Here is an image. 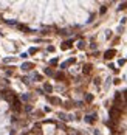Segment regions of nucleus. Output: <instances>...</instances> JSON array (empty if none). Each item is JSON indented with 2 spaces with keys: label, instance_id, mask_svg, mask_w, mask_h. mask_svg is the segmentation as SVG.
Wrapping results in <instances>:
<instances>
[{
  "label": "nucleus",
  "instance_id": "obj_19",
  "mask_svg": "<svg viewBox=\"0 0 127 135\" xmlns=\"http://www.w3.org/2000/svg\"><path fill=\"white\" fill-rule=\"evenodd\" d=\"M105 11H107V6H101V9H99L101 14H105Z\"/></svg>",
  "mask_w": 127,
  "mask_h": 135
},
{
  "label": "nucleus",
  "instance_id": "obj_24",
  "mask_svg": "<svg viewBox=\"0 0 127 135\" xmlns=\"http://www.w3.org/2000/svg\"><path fill=\"white\" fill-rule=\"evenodd\" d=\"M20 58H23V59H25V58H28V53H22V54H20Z\"/></svg>",
  "mask_w": 127,
  "mask_h": 135
},
{
  "label": "nucleus",
  "instance_id": "obj_13",
  "mask_svg": "<svg viewBox=\"0 0 127 135\" xmlns=\"http://www.w3.org/2000/svg\"><path fill=\"white\" fill-rule=\"evenodd\" d=\"M77 48H79V50H84V48H85V42L79 41V42H77Z\"/></svg>",
  "mask_w": 127,
  "mask_h": 135
},
{
  "label": "nucleus",
  "instance_id": "obj_16",
  "mask_svg": "<svg viewBox=\"0 0 127 135\" xmlns=\"http://www.w3.org/2000/svg\"><path fill=\"white\" fill-rule=\"evenodd\" d=\"M33 78H34L36 81H42V76H40V75H37V73H34V75H33Z\"/></svg>",
  "mask_w": 127,
  "mask_h": 135
},
{
  "label": "nucleus",
  "instance_id": "obj_2",
  "mask_svg": "<svg viewBox=\"0 0 127 135\" xmlns=\"http://www.w3.org/2000/svg\"><path fill=\"white\" fill-rule=\"evenodd\" d=\"M20 68H22L23 71H30V70H33V68H34V64H33V62H23Z\"/></svg>",
  "mask_w": 127,
  "mask_h": 135
},
{
  "label": "nucleus",
  "instance_id": "obj_21",
  "mask_svg": "<svg viewBox=\"0 0 127 135\" xmlns=\"http://www.w3.org/2000/svg\"><path fill=\"white\" fill-rule=\"evenodd\" d=\"M25 110H27V112H31V110H33V107L30 106V104H25Z\"/></svg>",
  "mask_w": 127,
  "mask_h": 135
},
{
  "label": "nucleus",
  "instance_id": "obj_22",
  "mask_svg": "<svg viewBox=\"0 0 127 135\" xmlns=\"http://www.w3.org/2000/svg\"><path fill=\"white\" fill-rule=\"evenodd\" d=\"M124 64H126V59H119V61H118V65H121V67H122Z\"/></svg>",
  "mask_w": 127,
  "mask_h": 135
},
{
  "label": "nucleus",
  "instance_id": "obj_6",
  "mask_svg": "<svg viewBox=\"0 0 127 135\" xmlns=\"http://www.w3.org/2000/svg\"><path fill=\"white\" fill-rule=\"evenodd\" d=\"M74 62H76V59H68V61H65V62H62V64H61V68H67L68 65L74 64Z\"/></svg>",
  "mask_w": 127,
  "mask_h": 135
},
{
  "label": "nucleus",
  "instance_id": "obj_20",
  "mask_svg": "<svg viewBox=\"0 0 127 135\" xmlns=\"http://www.w3.org/2000/svg\"><path fill=\"white\" fill-rule=\"evenodd\" d=\"M50 64H51V65H57V58L51 59V61H50Z\"/></svg>",
  "mask_w": 127,
  "mask_h": 135
},
{
  "label": "nucleus",
  "instance_id": "obj_11",
  "mask_svg": "<svg viewBox=\"0 0 127 135\" xmlns=\"http://www.w3.org/2000/svg\"><path fill=\"white\" fill-rule=\"evenodd\" d=\"M44 73L47 75V76H54V71L51 70V68H45V70H44Z\"/></svg>",
  "mask_w": 127,
  "mask_h": 135
},
{
  "label": "nucleus",
  "instance_id": "obj_15",
  "mask_svg": "<svg viewBox=\"0 0 127 135\" xmlns=\"http://www.w3.org/2000/svg\"><path fill=\"white\" fill-rule=\"evenodd\" d=\"M37 48H36V47H33V48H30V51H28V53H30V54H36V53H37Z\"/></svg>",
  "mask_w": 127,
  "mask_h": 135
},
{
  "label": "nucleus",
  "instance_id": "obj_14",
  "mask_svg": "<svg viewBox=\"0 0 127 135\" xmlns=\"http://www.w3.org/2000/svg\"><path fill=\"white\" fill-rule=\"evenodd\" d=\"M59 118H61V120H70L71 117H67L65 113H62V112H59Z\"/></svg>",
  "mask_w": 127,
  "mask_h": 135
},
{
  "label": "nucleus",
  "instance_id": "obj_5",
  "mask_svg": "<svg viewBox=\"0 0 127 135\" xmlns=\"http://www.w3.org/2000/svg\"><path fill=\"white\" fill-rule=\"evenodd\" d=\"M73 47V39H70V41H65L64 42V45L61 48H62V50H67V48H71Z\"/></svg>",
  "mask_w": 127,
  "mask_h": 135
},
{
  "label": "nucleus",
  "instance_id": "obj_17",
  "mask_svg": "<svg viewBox=\"0 0 127 135\" xmlns=\"http://www.w3.org/2000/svg\"><path fill=\"white\" fill-rule=\"evenodd\" d=\"M28 100H30V95H22L20 101H28Z\"/></svg>",
  "mask_w": 127,
  "mask_h": 135
},
{
  "label": "nucleus",
  "instance_id": "obj_3",
  "mask_svg": "<svg viewBox=\"0 0 127 135\" xmlns=\"http://www.w3.org/2000/svg\"><path fill=\"white\" fill-rule=\"evenodd\" d=\"M95 121H96V113H93V115H85V123L93 124Z\"/></svg>",
  "mask_w": 127,
  "mask_h": 135
},
{
  "label": "nucleus",
  "instance_id": "obj_10",
  "mask_svg": "<svg viewBox=\"0 0 127 135\" xmlns=\"http://www.w3.org/2000/svg\"><path fill=\"white\" fill-rule=\"evenodd\" d=\"M84 75H88L90 73V71H92V65H90V64H87V65H84Z\"/></svg>",
  "mask_w": 127,
  "mask_h": 135
},
{
  "label": "nucleus",
  "instance_id": "obj_23",
  "mask_svg": "<svg viewBox=\"0 0 127 135\" xmlns=\"http://www.w3.org/2000/svg\"><path fill=\"white\" fill-rule=\"evenodd\" d=\"M48 51H50V53H53V51H54V47H53V45H50V47H48Z\"/></svg>",
  "mask_w": 127,
  "mask_h": 135
},
{
  "label": "nucleus",
  "instance_id": "obj_9",
  "mask_svg": "<svg viewBox=\"0 0 127 135\" xmlns=\"http://www.w3.org/2000/svg\"><path fill=\"white\" fill-rule=\"evenodd\" d=\"M54 78H56L57 81H62V79H65V75L62 71H57V73H54Z\"/></svg>",
  "mask_w": 127,
  "mask_h": 135
},
{
  "label": "nucleus",
  "instance_id": "obj_8",
  "mask_svg": "<svg viewBox=\"0 0 127 135\" xmlns=\"http://www.w3.org/2000/svg\"><path fill=\"white\" fill-rule=\"evenodd\" d=\"M48 101H50L51 104H61V100L56 96H48Z\"/></svg>",
  "mask_w": 127,
  "mask_h": 135
},
{
  "label": "nucleus",
  "instance_id": "obj_7",
  "mask_svg": "<svg viewBox=\"0 0 127 135\" xmlns=\"http://www.w3.org/2000/svg\"><path fill=\"white\" fill-rule=\"evenodd\" d=\"M44 90L47 92V93H51V92H53V85L48 84V82H45V84H44Z\"/></svg>",
  "mask_w": 127,
  "mask_h": 135
},
{
  "label": "nucleus",
  "instance_id": "obj_1",
  "mask_svg": "<svg viewBox=\"0 0 127 135\" xmlns=\"http://www.w3.org/2000/svg\"><path fill=\"white\" fill-rule=\"evenodd\" d=\"M16 93L11 90H0V135H14L12 123L16 121V113L12 112V100Z\"/></svg>",
  "mask_w": 127,
  "mask_h": 135
},
{
  "label": "nucleus",
  "instance_id": "obj_18",
  "mask_svg": "<svg viewBox=\"0 0 127 135\" xmlns=\"http://www.w3.org/2000/svg\"><path fill=\"white\" fill-rule=\"evenodd\" d=\"M124 8H127V2H124V3H121V5H119V11H121V9H124Z\"/></svg>",
  "mask_w": 127,
  "mask_h": 135
},
{
  "label": "nucleus",
  "instance_id": "obj_4",
  "mask_svg": "<svg viewBox=\"0 0 127 135\" xmlns=\"http://www.w3.org/2000/svg\"><path fill=\"white\" fill-rule=\"evenodd\" d=\"M115 54H116V51H115V50H107L105 53H104V58H105V59H112Z\"/></svg>",
  "mask_w": 127,
  "mask_h": 135
},
{
  "label": "nucleus",
  "instance_id": "obj_12",
  "mask_svg": "<svg viewBox=\"0 0 127 135\" xmlns=\"http://www.w3.org/2000/svg\"><path fill=\"white\" fill-rule=\"evenodd\" d=\"M93 101V95L92 93H87L85 95V103H92Z\"/></svg>",
  "mask_w": 127,
  "mask_h": 135
}]
</instances>
